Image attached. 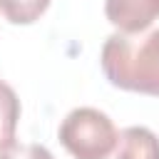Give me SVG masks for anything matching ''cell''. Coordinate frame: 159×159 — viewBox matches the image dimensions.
Returning <instances> with one entry per match:
<instances>
[{
	"mask_svg": "<svg viewBox=\"0 0 159 159\" xmlns=\"http://www.w3.org/2000/svg\"><path fill=\"white\" fill-rule=\"evenodd\" d=\"M99 65L109 84L159 97V30L147 35H109L102 45Z\"/></svg>",
	"mask_w": 159,
	"mask_h": 159,
	"instance_id": "6da1fadb",
	"label": "cell"
},
{
	"mask_svg": "<svg viewBox=\"0 0 159 159\" xmlns=\"http://www.w3.org/2000/svg\"><path fill=\"white\" fill-rule=\"evenodd\" d=\"M57 137L75 159H107L119 139L114 122L94 107L72 109L62 119Z\"/></svg>",
	"mask_w": 159,
	"mask_h": 159,
	"instance_id": "7a4b0ae2",
	"label": "cell"
},
{
	"mask_svg": "<svg viewBox=\"0 0 159 159\" xmlns=\"http://www.w3.org/2000/svg\"><path fill=\"white\" fill-rule=\"evenodd\" d=\"M104 15L117 32H144L159 17V0H104Z\"/></svg>",
	"mask_w": 159,
	"mask_h": 159,
	"instance_id": "3957f363",
	"label": "cell"
},
{
	"mask_svg": "<svg viewBox=\"0 0 159 159\" xmlns=\"http://www.w3.org/2000/svg\"><path fill=\"white\" fill-rule=\"evenodd\" d=\"M114 159H159V137L149 127H127L119 132Z\"/></svg>",
	"mask_w": 159,
	"mask_h": 159,
	"instance_id": "277c9868",
	"label": "cell"
},
{
	"mask_svg": "<svg viewBox=\"0 0 159 159\" xmlns=\"http://www.w3.org/2000/svg\"><path fill=\"white\" fill-rule=\"evenodd\" d=\"M17 119H20V99L15 89L0 80V149L10 147L17 134Z\"/></svg>",
	"mask_w": 159,
	"mask_h": 159,
	"instance_id": "5b68a950",
	"label": "cell"
},
{
	"mask_svg": "<svg viewBox=\"0 0 159 159\" xmlns=\"http://www.w3.org/2000/svg\"><path fill=\"white\" fill-rule=\"evenodd\" d=\"M0 159H55V157L42 144H17V142H12L10 147L0 149Z\"/></svg>",
	"mask_w": 159,
	"mask_h": 159,
	"instance_id": "8992f818",
	"label": "cell"
}]
</instances>
